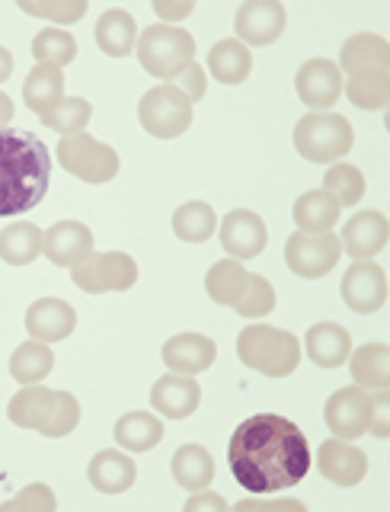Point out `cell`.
<instances>
[{
	"label": "cell",
	"instance_id": "bcb514c9",
	"mask_svg": "<svg viewBox=\"0 0 390 512\" xmlns=\"http://www.w3.org/2000/svg\"><path fill=\"white\" fill-rule=\"evenodd\" d=\"M253 509H263V512H275V509L304 512V503H298V500H243V503H237V512H253Z\"/></svg>",
	"mask_w": 390,
	"mask_h": 512
},
{
	"label": "cell",
	"instance_id": "484cf974",
	"mask_svg": "<svg viewBox=\"0 0 390 512\" xmlns=\"http://www.w3.org/2000/svg\"><path fill=\"white\" fill-rule=\"evenodd\" d=\"M336 68L346 71V74L365 71V68H384V71H390V42L384 36H375V32H359V36H352L343 45Z\"/></svg>",
	"mask_w": 390,
	"mask_h": 512
},
{
	"label": "cell",
	"instance_id": "5bb4252c",
	"mask_svg": "<svg viewBox=\"0 0 390 512\" xmlns=\"http://www.w3.org/2000/svg\"><path fill=\"white\" fill-rule=\"evenodd\" d=\"M343 301L355 314H375L387 301V272L371 260H355L343 276Z\"/></svg>",
	"mask_w": 390,
	"mask_h": 512
},
{
	"label": "cell",
	"instance_id": "e0dca14e",
	"mask_svg": "<svg viewBox=\"0 0 390 512\" xmlns=\"http://www.w3.org/2000/svg\"><path fill=\"white\" fill-rule=\"evenodd\" d=\"M42 253L48 256V263H55L61 269H74L93 253V231L80 221H58L45 231Z\"/></svg>",
	"mask_w": 390,
	"mask_h": 512
},
{
	"label": "cell",
	"instance_id": "83f0119b",
	"mask_svg": "<svg viewBox=\"0 0 390 512\" xmlns=\"http://www.w3.org/2000/svg\"><path fill=\"white\" fill-rule=\"evenodd\" d=\"M208 71L227 87L243 84L253 71V52L237 39H221L218 45H211V52H208Z\"/></svg>",
	"mask_w": 390,
	"mask_h": 512
},
{
	"label": "cell",
	"instance_id": "74e56055",
	"mask_svg": "<svg viewBox=\"0 0 390 512\" xmlns=\"http://www.w3.org/2000/svg\"><path fill=\"white\" fill-rule=\"evenodd\" d=\"M323 192H330L339 208L359 205L365 196V176L352 164H333L327 170V176H323Z\"/></svg>",
	"mask_w": 390,
	"mask_h": 512
},
{
	"label": "cell",
	"instance_id": "4316f807",
	"mask_svg": "<svg viewBox=\"0 0 390 512\" xmlns=\"http://www.w3.org/2000/svg\"><path fill=\"white\" fill-rule=\"evenodd\" d=\"M352 378L365 391H387L390 388V346L368 343L349 352Z\"/></svg>",
	"mask_w": 390,
	"mask_h": 512
},
{
	"label": "cell",
	"instance_id": "30bf717a",
	"mask_svg": "<svg viewBox=\"0 0 390 512\" xmlns=\"http://www.w3.org/2000/svg\"><path fill=\"white\" fill-rule=\"evenodd\" d=\"M339 253H343V244H339V237L333 231L323 234L295 231L285 244V263L301 279H320L339 263Z\"/></svg>",
	"mask_w": 390,
	"mask_h": 512
},
{
	"label": "cell",
	"instance_id": "4fadbf2b",
	"mask_svg": "<svg viewBox=\"0 0 390 512\" xmlns=\"http://www.w3.org/2000/svg\"><path fill=\"white\" fill-rule=\"evenodd\" d=\"M327 426L333 436L339 439H359L368 432V423H371V394L359 384H352V388H343L336 391L330 400H327Z\"/></svg>",
	"mask_w": 390,
	"mask_h": 512
},
{
	"label": "cell",
	"instance_id": "6da1fadb",
	"mask_svg": "<svg viewBox=\"0 0 390 512\" xmlns=\"http://www.w3.org/2000/svg\"><path fill=\"white\" fill-rule=\"evenodd\" d=\"M231 474L250 493H279L311 471V445L304 432L279 413H256L243 420L227 445Z\"/></svg>",
	"mask_w": 390,
	"mask_h": 512
},
{
	"label": "cell",
	"instance_id": "8992f818",
	"mask_svg": "<svg viewBox=\"0 0 390 512\" xmlns=\"http://www.w3.org/2000/svg\"><path fill=\"white\" fill-rule=\"evenodd\" d=\"M352 122L339 112H311L295 125V148L311 164H336L352 151Z\"/></svg>",
	"mask_w": 390,
	"mask_h": 512
},
{
	"label": "cell",
	"instance_id": "1f68e13d",
	"mask_svg": "<svg viewBox=\"0 0 390 512\" xmlns=\"http://www.w3.org/2000/svg\"><path fill=\"white\" fill-rule=\"evenodd\" d=\"M247 282H250V272L243 269L240 260L227 256V260H221V263H215L208 269L205 292H208L211 301L224 304V308H234V304L243 298V292H247Z\"/></svg>",
	"mask_w": 390,
	"mask_h": 512
},
{
	"label": "cell",
	"instance_id": "b9f144b4",
	"mask_svg": "<svg viewBox=\"0 0 390 512\" xmlns=\"http://www.w3.org/2000/svg\"><path fill=\"white\" fill-rule=\"evenodd\" d=\"M55 506H58V500H55L52 487L32 484L20 496H13V500H7L4 506H0V512H52Z\"/></svg>",
	"mask_w": 390,
	"mask_h": 512
},
{
	"label": "cell",
	"instance_id": "ffe728a7",
	"mask_svg": "<svg viewBox=\"0 0 390 512\" xmlns=\"http://www.w3.org/2000/svg\"><path fill=\"white\" fill-rule=\"evenodd\" d=\"M77 327V314L68 301L61 298H39L26 311V330L39 343H61L68 340Z\"/></svg>",
	"mask_w": 390,
	"mask_h": 512
},
{
	"label": "cell",
	"instance_id": "44dd1931",
	"mask_svg": "<svg viewBox=\"0 0 390 512\" xmlns=\"http://www.w3.org/2000/svg\"><path fill=\"white\" fill-rule=\"evenodd\" d=\"M218 359V346L202 333H176L164 343V365L176 375L208 372Z\"/></svg>",
	"mask_w": 390,
	"mask_h": 512
},
{
	"label": "cell",
	"instance_id": "e575fe53",
	"mask_svg": "<svg viewBox=\"0 0 390 512\" xmlns=\"http://www.w3.org/2000/svg\"><path fill=\"white\" fill-rule=\"evenodd\" d=\"M218 231V215L208 202H186L173 212V234L186 244H205Z\"/></svg>",
	"mask_w": 390,
	"mask_h": 512
},
{
	"label": "cell",
	"instance_id": "f546056e",
	"mask_svg": "<svg viewBox=\"0 0 390 512\" xmlns=\"http://www.w3.org/2000/svg\"><path fill=\"white\" fill-rule=\"evenodd\" d=\"M343 90L352 106H359L365 112H381L390 103V71H384V68L355 71V74H349Z\"/></svg>",
	"mask_w": 390,
	"mask_h": 512
},
{
	"label": "cell",
	"instance_id": "60d3db41",
	"mask_svg": "<svg viewBox=\"0 0 390 512\" xmlns=\"http://www.w3.org/2000/svg\"><path fill=\"white\" fill-rule=\"evenodd\" d=\"M234 311L240 317H266L269 311H275V288L269 285V279L253 276L250 272L247 292H243V298L234 304Z\"/></svg>",
	"mask_w": 390,
	"mask_h": 512
},
{
	"label": "cell",
	"instance_id": "7bdbcfd3",
	"mask_svg": "<svg viewBox=\"0 0 390 512\" xmlns=\"http://www.w3.org/2000/svg\"><path fill=\"white\" fill-rule=\"evenodd\" d=\"M368 432L378 439H387L390 432V394L387 391H375L371 394V423Z\"/></svg>",
	"mask_w": 390,
	"mask_h": 512
},
{
	"label": "cell",
	"instance_id": "9a60e30c",
	"mask_svg": "<svg viewBox=\"0 0 390 512\" xmlns=\"http://www.w3.org/2000/svg\"><path fill=\"white\" fill-rule=\"evenodd\" d=\"M295 90L304 106L323 112L339 100V93H343V71H339L336 61L330 58H311L307 64H301V71L295 77Z\"/></svg>",
	"mask_w": 390,
	"mask_h": 512
},
{
	"label": "cell",
	"instance_id": "8fae6325",
	"mask_svg": "<svg viewBox=\"0 0 390 512\" xmlns=\"http://www.w3.org/2000/svg\"><path fill=\"white\" fill-rule=\"evenodd\" d=\"M288 13L279 0H247V4L237 7L234 16V29H237V42L243 45H272L275 39L285 32Z\"/></svg>",
	"mask_w": 390,
	"mask_h": 512
},
{
	"label": "cell",
	"instance_id": "5b68a950",
	"mask_svg": "<svg viewBox=\"0 0 390 512\" xmlns=\"http://www.w3.org/2000/svg\"><path fill=\"white\" fill-rule=\"evenodd\" d=\"M135 55L141 61V68L151 77H160V80H167V84H173V80L195 61V39L183 26L157 23L138 36Z\"/></svg>",
	"mask_w": 390,
	"mask_h": 512
},
{
	"label": "cell",
	"instance_id": "681fc988",
	"mask_svg": "<svg viewBox=\"0 0 390 512\" xmlns=\"http://www.w3.org/2000/svg\"><path fill=\"white\" fill-rule=\"evenodd\" d=\"M10 74H13V55L7 52L4 45H0V84H4Z\"/></svg>",
	"mask_w": 390,
	"mask_h": 512
},
{
	"label": "cell",
	"instance_id": "9c48e42d",
	"mask_svg": "<svg viewBox=\"0 0 390 512\" xmlns=\"http://www.w3.org/2000/svg\"><path fill=\"white\" fill-rule=\"evenodd\" d=\"M71 282L87 295L128 292L138 282V263L128 253H90L84 263L71 269Z\"/></svg>",
	"mask_w": 390,
	"mask_h": 512
},
{
	"label": "cell",
	"instance_id": "cb8c5ba5",
	"mask_svg": "<svg viewBox=\"0 0 390 512\" xmlns=\"http://www.w3.org/2000/svg\"><path fill=\"white\" fill-rule=\"evenodd\" d=\"M135 42H138V23L128 10L112 7L96 20V45H100L109 58L132 55Z\"/></svg>",
	"mask_w": 390,
	"mask_h": 512
},
{
	"label": "cell",
	"instance_id": "3957f363",
	"mask_svg": "<svg viewBox=\"0 0 390 512\" xmlns=\"http://www.w3.org/2000/svg\"><path fill=\"white\" fill-rule=\"evenodd\" d=\"M7 416L20 429H36L48 439H61L77 429L80 404L68 391H52L45 384H26V388L13 394Z\"/></svg>",
	"mask_w": 390,
	"mask_h": 512
},
{
	"label": "cell",
	"instance_id": "d590c367",
	"mask_svg": "<svg viewBox=\"0 0 390 512\" xmlns=\"http://www.w3.org/2000/svg\"><path fill=\"white\" fill-rule=\"evenodd\" d=\"M55 368V356L48 343L29 340L10 356V375L20 384H39L42 378H48V372Z\"/></svg>",
	"mask_w": 390,
	"mask_h": 512
},
{
	"label": "cell",
	"instance_id": "f1b7e54d",
	"mask_svg": "<svg viewBox=\"0 0 390 512\" xmlns=\"http://www.w3.org/2000/svg\"><path fill=\"white\" fill-rule=\"evenodd\" d=\"M170 471L176 484L195 493V490L211 487V480H215V458H211V452L202 445H183V448H176Z\"/></svg>",
	"mask_w": 390,
	"mask_h": 512
},
{
	"label": "cell",
	"instance_id": "f6af8a7d",
	"mask_svg": "<svg viewBox=\"0 0 390 512\" xmlns=\"http://www.w3.org/2000/svg\"><path fill=\"white\" fill-rule=\"evenodd\" d=\"M192 10H195L192 0H183V4H170V0H154V13L160 16V20H170V26L186 20Z\"/></svg>",
	"mask_w": 390,
	"mask_h": 512
},
{
	"label": "cell",
	"instance_id": "d4e9b609",
	"mask_svg": "<svg viewBox=\"0 0 390 512\" xmlns=\"http://www.w3.org/2000/svg\"><path fill=\"white\" fill-rule=\"evenodd\" d=\"M64 100V74L52 64H36L23 80V103L36 112V116H48L58 103Z\"/></svg>",
	"mask_w": 390,
	"mask_h": 512
},
{
	"label": "cell",
	"instance_id": "ba28073f",
	"mask_svg": "<svg viewBox=\"0 0 390 512\" xmlns=\"http://www.w3.org/2000/svg\"><path fill=\"white\" fill-rule=\"evenodd\" d=\"M138 119L154 138H180L192 125V103L180 87L157 84L141 96Z\"/></svg>",
	"mask_w": 390,
	"mask_h": 512
},
{
	"label": "cell",
	"instance_id": "603a6c76",
	"mask_svg": "<svg viewBox=\"0 0 390 512\" xmlns=\"http://www.w3.org/2000/svg\"><path fill=\"white\" fill-rule=\"evenodd\" d=\"M304 346H307V356H311L314 365L320 368H339L352 352V336L346 327L339 324H314L304 336Z\"/></svg>",
	"mask_w": 390,
	"mask_h": 512
},
{
	"label": "cell",
	"instance_id": "7dc6e473",
	"mask_svg": "<svg viewBox=\"0 0 390 512\" xmlns=\"http://www.w3.org/2000/svg\"><path fill=\"white\" fill-rule=\"evenodd\" d=\"M202 509H215V512H224L227 503H224V496L218 493H211L208 487L205 490H195V496L186 503V512H202Z\"/></svg>",
	"mask_w": 390,
	"mask_h": 512
},
{
	"label": "cell",
	"instance_id": "ac0fdd59",
	"mask_svg": "<svg viewBox=\"0 0 390 512\" xmlns=\"http://www.w3.org/2000/svg\"><path fill=\"white\" fill-rule=\"evenodd\" d=\"M387 240H390L387 215L375 212V208H368V212H359V215H352L346 221L339 244H343V250L352 256V260H371V256L387 247Z\"/></svg>",
	"mask_w": 390,
	"mask_h": 512
},
{
	"label": "cell",
	"instance_id": "8d00e7d4",
	"mask_svg": "<svg viewBox=\"0 0 390 512\" xmlns=\"http://www.w3.org/2000/svg\"><path fill=\"white\" fill-rule=\"evenodd\" d=\"M32 58L39 64H52V68H64L77 58V42L68 29L45 26L36 39H32Z\"/></svg>",
	"mask_w": 390,
	"mask_h": 512
},
{
	"label": "cell",
	"instance_id": "7c38bea8",
	"mask_svg": "<svg viewBox=\"0 0 390 512\" xmlns=\"http://www.w3.org/2000/svg\"><path fill=\"white\" fill-rule=\"evenodd\" d=\"M218 237H221V247L227 250V256H234V260H253V256H259L269 244L266 221L256 212H250V208H234V212H227L224 221L218 224Z\"/></svg>",
	"mask_w": 390,
	"mask_h": 512
},
{
	"label": "cell",
	"instance_id": "c3c4849f",
	"mask_svg": "<svg viewBox=\"0 0 390 512\" xmlns=\"http://www.w3.org/2000/svg\"><path fill=\"white\" fill-rule=\"evenodd\" d=\"M13 100H10V96L7 93H0V128H7L10 125V119H13Z\"/></svg>",
	"mask_w": 390,
	"mask_h": 512
},
{
	"label": "cell",
	"instance_id": "836d02e7",
	"mask_svg": "<svg viewBox=\"0 0 390 512\" xmlns=\"http://www.w3.org/2000/svg\"><path fill=\"white\" fill-rule=\"evenodd\" d=\"M42 231L32 221H16L0 231V260L10 266H29L42 256Z\"/></svg>",
	"mask_w": 390,
	"mask_h": 512
},
{
	"label": "cell",
	"instance_id": "52a82bcc",
	"mask_svg": "<svg viewBox=\"0 0 390 512\" xmlns=\"http://www.w3.org/2000/svg\"><path fill=\"white\" fill-rule=\"evenodd\" d=\"M58 164L84 183H109L119 173V154L109 144L96 141L87 132H77L58 141Z\"/></svg>",
	"mask_w": 390,
	"mask_h": 512
},
{
	"label": "cell",
	"instance_id": "7a4b0ae2",
	"mask_svg": "<svg viewBox=\"0 0 390 512\" xmlns=\"http://www.w3.org/2000/svg\"><path fill=\"white\" fill-rule=\"evenodd\" d=\"M52 180L45 141L23 128H0V218L36 208Z\"/></svg>",
	"mask_w": 390,
	"mask_h": 512
},
{
	"label": "cell",
	"instance_id": "7402d4cb",
	"mask_svg": "<svg viewBox=\"0 0 390 512\" xmlns=\"http://www.w3.org/2000/svg\"><path fill=\"white\" fill-rule=\"evenodd\" d=\"M90 484L100 493H125L128 487L135 484L138 468L135 461L128 458L125 452H116V448H106V452H96L90 468H87Z\"/></svg>",
	"mask_w": 390,
	"mask_h": 512
},
{
	"label": "cell",
	"instance_id": "ab89813d",
	"mask_svg": "<svg viewBox=\"0 0 390 512\" xmlns=\"http://www.w3.org/2000/svg\"><path fill=\"white\" fill-rule=\"evenodd\" d=\"M20 10L29 16L52 20L58 26H71L87 13V0H45V4H36V0H20Z\"/></svg>",
	"mask_w": 390,
	"mask_h": 512
},
{
	"label": "cell",
	"instance_id": "4dcf8cb0",
	"mask_svg": "<svg viewBox=\"0 0 390 512\" xmlns=\"http://www.w3.org/2000/svg\"><path fill=\"white\" fill-rule=\"evenodd\" d=\"M112 436H116V442L125 452H151V448L164 442V423H160L154 413L135 410L122 416L116 429H112Z\"/></svg>",
	"mask_w": 390,
	"mask_h": 512
},
{
	"label": "cell",
	"instance_id": "277c9868",
	"mask_svg": "<svg viewBox=\"0 0 390 512\" xmlns=\"http://www.w3.org/2000/svg\"><path fill=\"white\" fill-rule=\"evenodd\" d=\"M237 356L243 365L253 368V372H263L266 378H288L301 362V343L288 330L250 324L237 336Z\"/></svg>",
	"mask_w": 390,
	"mask_h": 512
},
{
	"label": "cell",
	"instance_id": "d6986e66",
	"mask_svg": "<svg viewBox=\"0 0 390 512\" xmlns=\"http://www.w3.org/2000/svg\"><path fill=\"white\" fill-rule=\"evenodd\" d=\"M202 404V388L192 375H164L154 381L151 388V407L160 410V416L167 420H186Z\"/></svg>",
	"mask_w": 390,
	"mask_h": 512
},
{
	"label": "cell",
	"instance_id": "d6a6232c",
	"mask_svg": "<svg viewBox=\"0 0 390 512\" xmlns=\"http://www.w3.org/2000/svg\"><path fill=\"white\" fill-rule=\"evenodd\" d=\"M295 224L298 231L304 234H323V231H333L336 221H339V205L330 192L323 189H311L295 202Z\"/></svg>",
	"mask_w": 390,
	"mask_h": 512
},
{
	"label": "cell",
	"instance_id": "ee69618b",
	"mask_svg": "<svg viewBox=\"0 0 390 512\" xmlns=\"http://www.w3.org/2000/svg\"><path fill=\"white\" fill-rule=\"evenodd\" d=\"M173 87H180L186 96H189V103H195V100H202L205 96V90H208V77H205V71L199 68V64H189V68L173 80Z\"/></svg>",
	"mask_w": 390,
	"mask_h": 512
},
{
	"label": "cell",
	"instance_id": "f35d334b",
	"mask_svg": "<svg viewBox=\"0 0 390 512\" xmlns=\"http://www.w3.org/2000/svg\"><path fill=\"white\" fill-rule=\"evenodd\" d=\"M90 116H93V106L84 100V96H64V100L52 112H48V116H42V125L55 128L61 138H68V135L84 132Z\"/></svg>",
	"mask_w": 390,
	"mask_h": 512
},
{
	"label": "cell",
	"instance_id": "2e32d148",
	"mask_svg": "<svg viewBox=\"0 0 390 512\" xmlns=\"http://www.w3.org/2000/svg\"><path fill=\"white\" fill-rule=\"evenodd\" d=\"M320 474L333 480L336 487H359L368 474V455L355 448L349 439H327L317 452Z\"/></svg>",
	"mask_w": 390,
	"mask_h": 512
}]
</instances>
